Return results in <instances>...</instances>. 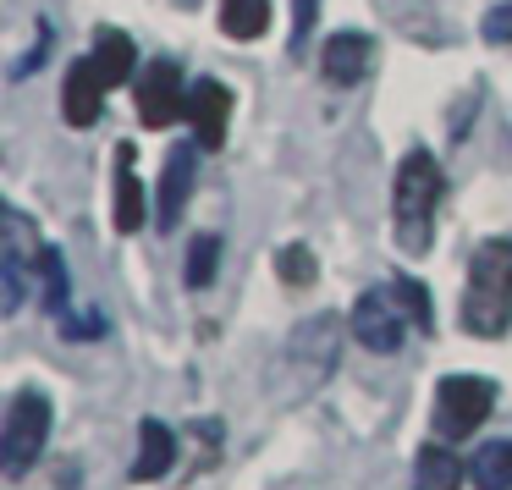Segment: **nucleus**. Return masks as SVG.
Instances as JSON below:
<instances>
[{
  "label": "nucleus",
  "mask_w": 512,
  "mask_h": 490,
  "mask_svg": "<svg viewBox=\"0 0 512 490\" xmlns=\"http://www.w3.org/2000/svg\"><path fill=\"white\" fill-rule=\"evenodd\" d=\"M441 166L424 149H413L391 182V237L408 259H424L435 243V210H441Z\"/></svg>",
  "instance_id": "1"
},
{
  "label": "nucleus",
  "mask_w": 512,
  "mask_h": 490,
  "mask_svg": "<svg viewBox=\"0 0 512 490\" xmlns=\"http://www.w3.org/2000/svg\"><path fill=\"white\" fill-rule=\"evenodd\" d=\"M512 325V237H490L468 259L463 287V331L468 336H507Z\"/></svg>",
  "instance_id": "2"
},
{
  "label": "nucleus",
  "mask_w": 512,
  "mask_h": 490,
  "mask_svg": "<svg viewBox=\"0 0 512 490\" xmlns=\"http://www.w3.org/2000/svg\"><path fill=\"white\" fill-rule=\"evenodd\" d=\"M50 397L45 391H17L12 408H6V430H0V468H6V479H23L28 468L39 463V452H45L50 441Z\"/></svg>",
  "instance_id": "3"
},
{
  "label": "nucleus",
  "mask_w": 512,
  "mask_h": 490,
  "mask_svg": "<svg viewBox=\"0 0 512 490\" xmlns=\"http://www.w3.org/2000/svg\"><path fill=\"white\" fill-rule=\"evenodd\" d=\"M490 408H496V380L485 375H446L435 386V430H441V441L474 435L490 419Z\"/></svg>",
  "instance_id": "4"
},
{
  "label": "nucleus",
  "mask_w": 512,
  "mask_h": 490,
  "mask_svg": "<svg viewBox=\"0 0 512 490\" xmlns=\"http://www.w3.org/2000/svg\"><path fill=\"white\" fill-rule=\"evenodd\" d=\"M353 342L358 347H369V353H402V342H408V309H402L391 292H380V287H369L364 298L353 303Z\"/></svg>",
  "instance_id": "5"
},
{
  "label": "nucleus",
  "mask_w": 512,
  "mask_h": 490,
  "mask_svg": "<svg viewBox=\"0 0 512 490\" xmlns=\"http://www.w3.org/2000/svg\"><path fill=\"white\" fill-rule=\"evenodd\" d=\"M177 111H188V89H182L177 61L160 56V61H149L144 78H138V116H144V127H171Z\"/></svg>",
  "instance_id": "6"
},
{
  "label": "nucleus",
  "mask_w": 512,
  "mask_h": 490,
  "mask_svg": "<svg viewBox=\"0 0 512 490\" xmlns=\"http://www.w3.org/2000/svg\"><path fill=\"white\" fill-rule=\"evenodd\" d=\"M105 94H111V83H105L100 61H89V56L72 61L67 83H61V116H67V127H83V133H89L105 111Z\"/></svg>",
  "instance_id": "7"
},
{
  "label": "nucleus",
  "mask_w": 512,
  "mask_h": 490,
  "mask_svg": "<svg viewBox=\"0 0 512 490\" xmlns=\"http://www.w3.org/2000/svg\"><path fill=\"white\" fill-rule=\"evenodd\" d=\"M226 116H232V89L215 78L188 89V122H193V144L199 149H221L226 144Z\"/></svg>",
  "instance_id": "8"
},
{
  "label": "nucleus",
  "mask_w": 512,
  "mask_h": 490,
  "mask_svg": "<svg viewBox=\"0 0 512 490\" xmlns=\"http://www.w3.org/2000/svg\"><path fill=\"white\" fill-rule=\"evenodd\" d=\"M369 67H375V39H369V34H336V39H325V56H320L325 83L353 89V83L369 78Z\"/></svg>",
  "instance_id": "9"
},
{
  "label": "nucleus",
  "mask_w": 512,
  "mask_h": 490,
  "mask_svg": "<svg viewBox=\"0 0 512 490\" xmlns=\"http://www.w3.org/2000/svg\"><path fill=\"white\" fill-rule=\"evenodd\" d=\"M133 144H116V232L133 237L144 226V182H138Z\"/></svg>",
  "instance_id": "10"
},
{
  "label": "nucleus",
  "mask_w": 512,
  "mask_h": 490,
  "mask_svg": "<svg viewBox=\"0 0 512 490\" xmlns=\"http://www.w3.org/2000/svg\"><path fill=\"white\" fill-rule=\"evenodd\" d=\"M171 463H177V435H171L160 419H144V424H138V463H133V479H138V485H149V479H166Z\"/></svg>",
  "instance_id": "11"
},
{
  "label": "nucleus",
  "mask_w": 512,
  "mask_h": 490,
  "mask_svg": "<svg viewBox=\"0 0 512 490\" xmlns=\"http://www.w3.org/2000/svg\"><path fill=\"white\" fill-rule=\"evenodd\" d=\"M188 193H193V144H177L166 155V177H160V226H177V215L188 210Z\"/></svg>",
  "instance_id": "12"
},
{
  "label": "nucleus",
  "mask_w": 512,
  "mask_h": 490,
  "mask_svg": "<svg viewBox=\"0 0 512 490\" xmlns=\"http://www.w3.org/2000/svg\"><path fill=\"white\" fill-rule=\"evenodd\" d=\"M463 479H468V468L457 463V452L441 441L413 457V490H463Z\"/></svg>",
  "instance_id": "13"
},
{
  "label": "nucleus",
  "mask_w": 512,
  "mask_h": 490,
  "mask_svg": "<svg viewBox=\"0 0 512 490\" xmlns=\"http://www.w3.org/2000/svg\"><path fill=\"white\" fill-rule=\"evenodd\" d=\"M468 479L474 490H512V441H485L468 457Z\"/></svg>",
  "instance_id": "14"
},
{
  "label": "nucleus",
  "mask_w": 512,
  "mask_h": 490,
  "mask_svg": "<svg viewBox=\"0 0 512 490\" xmlns=\"http://www.w3.org/2000/svg\"><path fill=\"white\" fill-rule=\"evenodd\" d=\"M265 28H270V0H221L226 39H259Z\"/></svg>",
  "instance_id": "15"
},
{
  "label": "nucleus",
  "mask_w": 512,
  "mask_h": 490,
  "mask_svg": "<svg viewBox=\"0 0 512 490\" xmlns=\"http://www.w3.org/2000/svg\"><path fill=\"white\" fill-rule=\"evenodd\" d=\"M34 265H39V298H45V309L56 320H67L72 303H67V259H61V248H45Z\"/></svg>",
  "instance_id": "16"
},
{
  "label": "nucleus",
  "mask_w": 512,
  "mask_h": 490,
  "mask_svg": "<svg viewBox=\"0 0 512 490\" xmlns=\"http://www.w3.org/2000/svg\"><path fill=\"white\" fill-rule=\"evenodd\" d=\"M94 61H100L105 83L111 89H122L127 78H133V39L116 34V28H100V45H94Z\"/></svg>",
  "instance_id": "17"
},
{
  "label": "nucleus",
  "mask_w": 512,
  "mask_h": 490,
  "mask_svg": "<svg viewBox=\"0 0 512 490\" xmlns=\"http://www.w3.org/2000/svg\"><path fill=\"white\" fill-rule=\"evenodd\" d=\"M215 265H221V237L215 232H199L188 243V287L193 292H204L215 281Z\"/></svg>",
  "instance_id": "18"
},
{
  "label": "nucleus",
  "mask_w": 512,
  "mask_h": 490,
  "mask_svg": "<svg viewBox=\"0 0 512 490\" xmlns=\"http://www.w3.org/2000/svg\"><path fill=\"white\" fill-rule=\"evenodd\" d=\"M391 298L402 303V309H408V320L419 325V331H435V314H430V292L419 287V281L413 276H397L391 281Z\"/></svg>",
  "instance_id": "19"
},
{
  "label": "nucleus",
  "mask_w": 512,
  "mask_h": 490,
  "mask_svg": "<svg viewBox=\"0 0 512 490\" xmlns=\"http://www.w3.org/2000/svg\"><path fill=\"white\" fill-rule=\"evenodd\" d=\"M281 281H287V287L314 281V254L309 248H287V254H281Z\"/></svg>",
  "instance_id": "20"
},
{
  "label": "nucleus",
  "mask_w": 512,
  "mask_h": 490,
  "mask_svg": "<svg viewBox=\"0 0 512 490\" xmlns=\"http://www.w3.org/2000/svg\"><path fill=\"white\" fill-rule=\"evenodd\" d=\"M314 17H320V0H292V56H303V39H309Z\"/></svg>",
  "instance_id": "21"
},
{
  "label": "nucleus",
  "mask_w": 512,
  "mask_h": 490,
  "mask_svg": "<svg viewBox=\"0 0 512 490\" xmlns=\"http://www.w3.org/2000/svg\"><path fill=\"white\" fill-rule=\"evenodd\" d=\"M479 34H485L490 45H512V6H490L485 23H479Z\"/></svg>",
  "instance_id": "22"
},
{
  "label": "nucleus",
  "mask_w": 512,
  "mask_h": 490,
  "mask_svg": "<svg viewBox=\"0 0 512 490\" xmlns=\"http://www.w3.org/2000/svg\"><path fill=\"white\" fill-rule=\"evenodd\" d=\"M50 45H56V34H50V23H39V34H34V50H28V61H17V67H12V78H28V72H34L39 61L50 56Z\"/></svg>",
  "instance_id": "23"
},
{
  "label": "nucleus",
  "mask_w": 512,
  "mask_h": 490,
  "mask_svg": "<svg viewBox=\"0 0 512 490\" xmlns=\"http://www.w3.org/2000/svg\"><path fill=\"white\" fill-rule=\"evenodd\" d=\"M61 331L83 342V336H100V331H105V320H100L94 309H89V314H67V320H61Z\"/></svg>",
  "instance_id": "24"
}]
</instances>
